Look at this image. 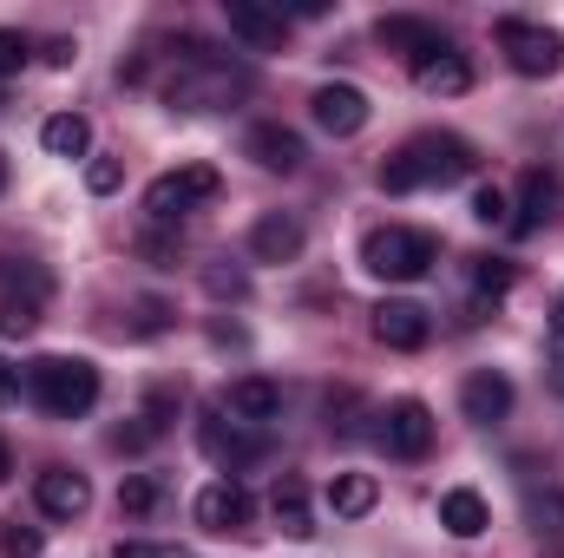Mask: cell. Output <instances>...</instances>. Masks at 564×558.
Segmentation results:
<instances>
[{"label": "cell", "instance_id": "cell-1", "mask_svg": "<svg viewBox=\"0 0 564 558\" xmlns=\"http://www.w3.org/2000/svg\"><path fill=\"white\" fill-rule=\"evenodd\" d=\"M473 144L453 139V132H421V139H408L388 164H381V191H394V197H408V191H426V184H459V178H473Z\"/></svg>", "mask_w": 564, "mask_h": 558}, {"label": "cell", "instance_id": "cell-2", "mask_svg": "<svg viewBox=\"0 0 564 558\" xmlns=\"http://www.w3.org/2000/svg\"><path fill=\"white\" fill-rule=\"evenodd\" d=\"M26 395H33L40 415L79 420V415L99 408V368H93L86 355H46V362L26 368Z\"/></svg>", "mask_w": 564, "mask_h": 558}, {"label": "cell", "instance_id": "cell-3", "mask_svg": "<svg viewBox=\"0 0 564 558\" xmlns=\"http://www.w3.org/2000/svg\"><path fill=\"white\" fill-rule=\"evenodd\" d=\"M433 264H440L433 230L388 224V230H368V237H361V270H368V277H381V282H421Z\"/></svg>", "mask_w": 564, "mask_h": 558}, {"label": "cell", "instance_id": "cell-4", "mask_svg": "<svg viewBox=\"0 0 564 558\" xmlns=\"http://www.w3.org/2000/svg\"><path fill=\"white\" fill-rule=\"evenodd\" d=\"M217 191H224L217 164H177V171H164V178L144 184V211H151V224H177V217H191L197 204H210Z\"/></svg>", "mask_w": 564, "mask_h": 558}, {"label": "cell", "instance_id": "cell-5", "mask_svg": "<svg viewBox=\"0 0 564 558\" xmlns=\"http://www.w3.org/2000/svg\"><path fill=\"white\" fill-rule=\"evenodd\" d=\"M499 46H506L512 73H525V79H552V73H564V33H552V26L499 20Z\"/></svg>", "mask_w": 564, "mask_h": 558}, {"label": "cell", "instance_id": "cell-6", "mask_svg": "<svg viewBox=\"0 0 564 558\" xmlns=\"http://www.w3.org/2000/svg\"><path fill=\"white\" fill-rule=\"evenodd\" d=\"M308 119H315L328 139H355V132L375 119V106H368V93H361V86L335 79V86H315V99H308Z\"/></svg>", "mask_w": 564, "mask_h": 558}, {"label": "cell", "instance_id": "cell-7", "mask_svg": "<svg viewBox=\"0 0 564 558\" xmlns=\"http://www.w3.org/2000/svg\"><path fill=\"white\" fill-rule=\"evenodd\" d=\"M375 40H381L388 53H401V60H408L414 73H421L426 60H440V53L453 46V40H446V33L433 26V20H414V13H381V26H375Z\"/></svg>", "mask_w": 564, "mask_h": 558}, {"label": "cell", "instance_id": "cell-8", "mask_svg": "<svg viewBox=\"0 0 564 558\" xmlns=\"http://www.w3.org/2000/svg\"><path fill=\"white\" fill-rule=\"evenodd\" d=\"M250 519H257V500H250L243 480H210L197 493V526L204 533H250Z\"/></svg>", "mask_w": 564, "mask_h": 558}, {"label": "cell", "instance_id": "cell-9", "mask_svg": "<svg viewBox=\"0 0 564 558\" xmlns=\"http://www.w3.org/2000/svg\"><path fill=\"white\" fill-rule=\"evenodd\" d=\"M381 447L394 453V460H426V447H433V408L426 401H394L388 415H381Z\"/></svg>", "mask_w": 564, "mask_h": 558}, {"label": "cell", "instance_id": "cell-10", "mask_svg": "<svg viewBox=\"0 0 564 558\" xmlns=\"http://www.w3.org/2000/svg\"><path fill=\"white\" fill-rule=\"evenodd\" d=\"M197 447H204L217 466H230V473H237V466H257V460L270 453V447H263V433H243L237 420H224V415L197 420Z\"/></svg>", "mask_w": 564, "mask_h": 558}, {"label": "cell", "instance_id": "cell-11", "mask_svg": "<svg viewBox=\"0 0 564 558\" xmlns=\"http://www.w3.org/2000/svg\"><path fill=\"white\" fill-rule=\"evenodd\" d=\"M33 506H40L46 519H79V513L93 506V480H86V473H66V466H46V473L33 480Z\"/></svg>", "mask_w": 564, "mask_h": 558}, {"label": "cell", "instance_id": "cell-12", "mask_svg": "<svg viewBox=\"0 0 564 558\" xmlns=\"http://www.w3.org/2000/svg\"><path fill=\"white\" fill-rule=\"evenodd\" d=\"M459 415L473 420V427H499V420L512 415V382H506L499 368L466 375V382H459Z\"/></svg>", "mask_w": 564, "mask_h": 558}, {"label": "cell", "instance_id": "cell-13", "mask_svg": "<svg viewBox=\"0 0 564 558\" xmlns=\"http://www.w3.org/2000/svg\"><path fill=\"white\" fill-rule=\"evenodd\" d=\"M224 20H230V33H237L243 46H257V53H276L282 40H289V20H282L276 7H263V0H224Z\"/></svg>", "mask_w": 564, "mask_h": 558}, {"label": "cell", "instance_id": "cell-14", "mask_svg": "<svg viewBox=\"0 0 564 558\" xmlns=\"http://www.w3.org/2000/svg\"><path fill=\"white\" fill-rule=\"evenodd\" d=\"M375 342L414 355V348L433 342V315H426L421 302H381V309H375Z\"/></svg>", "mask_w": 564, "mask_h": 558}, {"label": "cell", "instance_id": "cell-15", "mask_svg": "<svg viewBox=\"0 0 564 558\" xmlns=\"http://www.w3.org/2000/svg\"><path fill=\"white\" fill-rule=\"evenodd\" d=\"M302 244H308V237H302V224H295L289 211H270V217L250 224V257H257V264H295Z\"/></svg>", "mask_w": 564, "mask_h": 558}, {"label": "cell", "instance_id": "cell-16", "mask_svg": "<svg viewBox=\"0 0 564 558\" xmlns=\"http://www.w3.org/2000/svg\"><path fill=\"white\" fill-rule=\"evenodd\" d=\"M558 178L552 171H525V191H519V217H512V237H539L552 217H558Z\"/></svg>", "mask_w": 564, "mask_h": 558}, {"label": "cell", "instance_id": "cell-17", "mask_svg": "<svg viewBox=\"0 0 564 558\" xmlns=\"http://www.w3.org/2000/svg\"><path fill=\"white\" fill-rule=\"evenodd\" d=\"M270 513H276V526L289 533V539H308V533H315L308 480H302V473H276V486H270Z\"/></svg>", "mask_w": 564, "mask_h": 558}, {"label": "cell", "instance_id": "cell-18", "mask_svg": "<svg viewBox=\"0 0 564 558\" xmlns=\"http://www.w3.org/2000/svg\"><path fill=\"white\" fill-rule=\"evenodd\" d=\"M243 151L263 164V171H302V132H289V126H250V139H243Z\"/></svg>", "mask_w": 564, "mask_h": 558}, {"label": "cell", "instance_id": "cell-19", "mask_svg": "<svg viewBox=\"0 0 564 558\" xmlns=\"http://www.w3.org/2000/svg\"><path fill=\"white\" fill-rule=\"evenodd\" d=\"M440 526H446L453 539H479V533L492 526V513H486V500H479L473 486H453V493H440Z\"/></svg>", "mask_w": 564, "mask_h": 558}, {"label": "cell", "instance_id": "cell-20", "mask_svg": "<svg viewBox=\"0 0 564 558\" xmlns=\"http://www.w3.org/2000/svg\"><path fill=\"white\" fill-rule=\"evenodd\" d=\"M375 500H381L375 473H335L328 480V513L335 519H361V513H375Z\"/></svg>", "mask_w": 564, "mask_h": 558}, {"label": "cell", "instance_id": "cell-21", "mask_svg": "<svg viewBox=\"0 0 564 558\" xmlns=\"http://www.w3.org/2000/svg\"><path fill=\"white\" fill-rule=\"evenodd\" d=\"M414 79H421V93H433V99H459V93L473 86V66H466V53H453V46H446L440 60H426Z\"/></svg>", "mask_w": 564, "mask_h": 558}, {"label": "cell", "instance_id": "cell-22", "mask_svg": "<svg viewBox=\"0 0 564 558\" xmlns=\"http://www.w3.org/2000/svg\"><path fill=\"white\" fill-rule=\"evenodd\" d=\"M230 415L237 420H276L282 415V388L276 382H263V375L230 382Z\"/></svg>", "mask_w": 564, "mask_h": 558}, {"label": "cell", "instance_id": "cell-23", "mask_svg": "<svg viewBox=\"0 0 564 558\" xmlns=\"http://www.w3.org/2000/svg\"><path fill=\"white\" fill-rule=\"evenodd\" d=\"M40 144H46L53 158H86V151H93V126H86L79 112H53V119L40 126Z\"/></svg>", "mask_w": 564, "mask_h": 558}, {"label": "cell", "instance_id": "cell-24", "mask_svg": "<svg viewBox=\"0 0 564 558\" xmlns=\"http://www.w3.org/2000/svg\"><path fill=\"white\" fill-rule=\"evenodd\" d=\"M0 289H7V296H26V302H46V296H53V277H46L33 257H0Z\"/></svg>", "mask_w": 564, "mask_h": 558}, {"label": "cell", "instance_id": "cell-25", "mask_svg": "<svg viewBox=\"0 0 564 558\" xmlns=\"http://www.w3.org/2000/svg\"><path fill=\"white\" fill-rule=\"evenodd\" d=\"M40 309H46V302H26V296H0V335H7V342H26V335L40 329Z\"/></svg>", "mask_w": 564, "mask_h": 558}, {"label": "cell", "instance_id": "cell-26", "mask_svg": "<svg viewBox=\"0 0 564 558\" xmlns=\"http://www.w3.org/2000/svg\"><path fill=\"white\" fill-rule=\"evenodd\" d=\"M158 500H164V493H158V480H151V473H132V480L119 486V513H126V519H151V513H158Z\"/></svg>", "mask_w": 564, "mask_h": 558}, {"label": "cell", "instance_id": "cell-27", "mask_svg": "<svg viewBox=\"0 0 564 558\" xmlns=\"http://www.w3.org/2000/svg\"><path fill=\"white\" fill-rule=\"evenodd\" d=\"M525 513H532V526H539V533H564V486H558V480H545V493L532 486Z\"/></svg>", "mask_w": 564, "mask_h": 558}, {"label": "cell", "instance_id": "cell-28", "mask_svg": "<svg viewBox=\"0 0 564 558\" xmlns=\"http://www.w3.org/2000/svg\"><path fill=\"white\" fill-rule=\"evenodd\" d=\"M132 420H139L151 440H158V433H171V420H177V388H151V395H144V408Z\"/></svg>", "mask_w": 564, "mask_h": 558}, {"label": "cell", "instance_id": "cell-29", "mask_svg": "<svg viewBox=\"0 0 564 558\" xmlns=\"http://www.w3.org/2000/svg\"><path fill=\"white\" fill-rule=\"evenodd\" d=\"M512 282H519V270H512L506 257H479V264H473V289H479V296H506Z\"/></svg>", "mask_w": 564, "mask_h": 558}, {"label": "cell", "instance_id": "cell-30", "mask_svg": "<svg viewBox=\"0 0 564 558\" xmlns=\"http://www.w3.org/2000/svg\"><path fill=\"white\" fill-rule=\"evenodd\" d=\"M204 289H210L217 302H243V296H250V277L230 270V264H210V270H204Z\"/></svg>", "mask_w": 564, "mask_h": 558}, {"label": "cell", "instance_id": "cell-31", "mask_svg": "<svg viewBox=\"0 0 564 558\" xmlns=\"http://www.w3.org/2000/svg\"><path fill=\"white\" fill-rule=\"evenodd\" d=\"M473 217H479V224H512V197H506L499 184H479V191H473Z\"/></svg>", "mask_w": 564, "mask_h": 558}, {"label": "cell", "instance_id": "cell-32", "mask_svg": "<svg viewBox=\"0 0 564 558\" xmlns=\"http://www.w3.org/2000/svg\"><path fill=\"white\" fill-rule=\"evenodd\" d=\"M26 60H33V40H26V33H13V26H0V79L26 73Z\"/></svg>", "mask_w": 564, "mask_h": 558}, {"label": "cell", "instance_id": "cell-33", "mask_svg": "<svg viewBox=\"0 0 564 558\" xmlns=\"http://www.w3.org/2000/svg\"><path fill=\"white\" fill-rule=\"evenodd\" d=\"M119 178H126V171H119V158H93V164H86V191H93V197H112V191H119Z\"/></svg>", "mask_w": 564, "mask_h": 558}, {"label": "cell", "instance_id": "cell-34", "mask_svg": "<svg viewBox=\"0 0 564 558\" xmlns=\"http://www.w3.org/2000/svg\"><path fill=\"white\" fill-rule=\"evenodd\" d=\"M132 309H139V322H132L139 335H164V329H171V302H158V296H139Z\"/></svg>", "mask_w": 564, "mask_h": 558}, {"label": "cell", "instance_id": "cell-35", "mask_svg": "<svg viewBox=\"0 0 564 558\" xmlns=\"http://www.w3.org/2000/svg\"><path fill=\"white\" fill-rule=\"evenodd\" d=\"M112 558H191L184 546H151V539H119Z\"/></svg>", "mask_w": 564, "mask_h": 558}, {"label": "cell", "instance_id": "cell-36", "mask_svg": "<svg viewBox=\"0 0 564 558\" xmlns=\"http://www.w3.org/2000/svg\"><path fill=\"white\" fill-rule=\"evenodd\" d=\"M139 257H151L158 270H177V237H139Z\"/></svg>", "mask_w": 564, "mask_h": 558}, {"label": "cell", "instance_id": "cell-37", "mask_svg": "<svg viewBox=\"0 0 564 558\" xmlns=\"http://www.w3.org/2000/svg\"><path fill=\"white\" fill-rule=\"evenodd\" d=\"M7 558H40V526H7Z\"/></svg>", "mask_w": 564, "mask_h": 558}, {"label": "cell", "instance_id": "cell-38", "mask_svg": "<svg viewBox=\"0 0 564 558\" xmlns=\"http://www.w3.org/2000/svg\"><path fill=\"white\" fill-rule=\"evenodd\" d=\"M79 53H73V40H46V66H73Z\"/></svg>", "mask_w": 564, "mask_h": 558}, {"label": "cell", "instance_id": "cell-39", "mask_svg": "<svg viewBox=\"0 0 564 558\" xmlns=\"http://www.w3.org/2000/svg\"><path fill=\"white\" fill-rule=\"evenodd\" d=\"M13 395H20V368H13V362H0V408H7Z\"/></svg>", "mask_w": 564, "mask_h": 558}, {"label": "cell", "instance_id": "cell-40", "mask_svg": "<svg viewBox=\"0 0 564 558\" xmlns=\"http://www.w3.org/2000/svg\"><path fill=\"white\" fill-rule=\"evenodd\" d=\"M552 395H564V355L552 362Z\"/></svg>", "mask_w": 564, "mask_h": 558}, {"label": "cell", "instance_id": "cell-41", "mask_svg": "<svg viewBox=\"0 0 564 558\" xmlns=\"http://www.w3.org/2000/svg\"><path fill=\"white\" fill-rule=\"evenodd\" d=\"M552 335H564V296L552 302Z\"/></svg>", "mask_w": 564, "mask_h": 558}, {"label": "cell", "instance_id": "cell-42", "mask_svg": "<svg viewBox=\"0 0 564 558\" xmlns=\"http://www.w3.org/2000/svg\"><path fill=\"white\" fill-rule=\"evenodd\" d=\"M7 473H13V453H7V440H0V480H7Z\"/></svg>", "mask_w": 564, "mask_h": 558}, {"label": "cell", "instance_id": "cell-43", "mask_svg": "<svg viewBox=\"0 0 564 558\" xmlns=\"http://www.w3.org/2000/svg\"><path fill=\"white\" fill-rule=\"evenodd\" d=\"M0 191H7V151H0Z\"/></svg>", "mask_w": 564, "mask_h": 558}]
</instances>
